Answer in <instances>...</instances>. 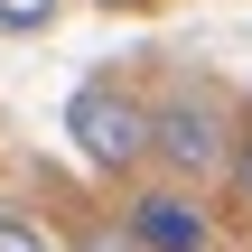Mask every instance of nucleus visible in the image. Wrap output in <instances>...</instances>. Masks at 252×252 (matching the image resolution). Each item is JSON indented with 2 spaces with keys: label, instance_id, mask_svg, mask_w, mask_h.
<instances>
[{
  "label": "nucleus",
  "instance_id": "f257e3e1",
  "mask_svg": "<svg viewBox=\"0 0 252 252\" xmlns=\"http://www.w3.org/2000/svg\"><path fill=\"white\" fill-rule=\"evenodd\" d=\"M65 140H75V159H84V168L131 178V168L150 159V103H140L131 84L94 75V84H75V94H65Z\"/></svg>",
  "mask_w": 252,
  "mask_h": 252
},
{
  "label": "nucleus",
  "instance_id": "0eeeda50",
  "mask_svg": "<svg viewBox=\"0 0 252 252\" xmlns=\"http://www.w3.org/2000/svg\"><path fill=\"white\" fill-rule=\"evenodd\" d=\"M94 9H140V0H94Z\"/></svg>",
  "mask_w": 252,
  "mask_h": 252
},
{
  "label": "nucleus",
  "instance_id": "423d86ee",
  "mask_svg": "<svg viewBox=\"0 0 252 252\" xmlns=\"http://www.w3.org/2000/svg\"><path fill=\"white\" fill-rule=\"evenodd\" d=\"M224 187H234V206H252V122L234 131V159H224Z\"/></svg>",
  "mask_w": 252,
  "mask_h": 252
},
{
  "label": "nucleus",
  "instance_id": "39448f33",
  "mask_svg": "<svg viewBox=\"0 0 252 252\" xmlns=\"http://www.w3.org/2000/svg\"><path fill=\"white\" fill-rule=\"evenodd\" d=\"M0 252H56V243H47V224H37V215L0 206Z\"/></svg>",
  "mask_w": 252,
  "mask_h": 252
},
{
  "label": "nucleus",
  "instance_id": "7ed1b4c3",
  "mask_svg": "<svg viewBox=\"0 0 252 252\" xmlns=\"http://www.w3.org/2000/svg\"><path fill=\"white\" fill-rule=\"evenodd\" d=\"M122 224H131V252H206V215L187 187H140Z\"/></svg>",
  "mask_w": 252,
  "mask_h": 252
},
{
  "label": "nucleus",
  "instance_id": "20e7f679",
  "mask_svg": "<svg viewBox=\"0 0 252 252\" xmlns=\"http://www.w3.org/2000/svg\"><path fill=\"white\" fill-rule=\"evenodd\" d=\"M56 28V0H0V37H37Z\"/></svg>",
  "mask_w": 252,
  "mask_h": 252
},
{
  "label": "nucleus",
  "instance_id": "f03ea898",
  "mask_svg": "<svg viewBox=\"0 0 252 252\" xmlns=\"http://www.w3.org/2000/svg\"><path fill=\"white\" fill-rule=\"evenodd\" d=\"M150 159L178 168V178H224V159H234L224 103H215V94H168V103H150Z\"/></svg>",
  "mask_w": 252,
  "mask_h": 252
}]
</instances>
